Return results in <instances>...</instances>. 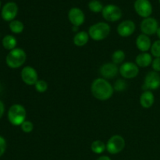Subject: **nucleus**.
I'll use <instances>...</instances> for the list:
<instances>
[{"mask_svg": "<svg viewBox=\"0 0 160 160\" xmlns=\"http://www.w3.org/2000/svg\"><path fill=\"white\" fill-rule=\"evenodd\" d=\"M20 126H21L22 131L25 133L31 132L33 129H34V125H33V123L31 121H26L25 120Z\"/></svg>", "mask_w": 160, "mask_h": 160, "instance_id": "27", "label": "nucleus"}, {"mask_svg": "<svg viewBox=\"0 0 160 160\" xmlns=\"http://www.w3.org/2000/svg\"><path fill=\"white\" fill-rule=\"evenodd\" d=\"M151 52L152 56L156 58H160V40L156 41L151 47Z\"/></svg>", "mask_w": 160, "mask_h": 160, "instance_id": "26", "label": "nucleus"}, {"mask_svg": "<svg viewBox=\"0 0 160 160\" xmlns=\"http://www.w3.org/2000/svg\"><path fill=\"white\" fill-rule=\"evenodd\" d=\"M152 68L156 72L160 71V58H156L152 61Z\"/></svg>", "mask_w": 160, "mask_h": 160, "instance_id": "30", "label": "nucleus"}, {"mask_svg": "<svg viewBox=\"0 0 160 160\" xmlns=\"http://www.w3.org/2000/svg\"><path fill=\"white\" fill-rule=\"evenodd\" d=\"M119 69L117 64L113 62H108L104 64L100 68V73L106 79H110L116 77L118 73Z\"/></svg>", "mask_w": 160, "mask_h": 160, "instance_id": "15", "label": "nucleus"}, {"mask_svg": "<svg viewBox=\"0 0 160 160\" xmlns=\"http://www.w3.org/2000/svg\"><path fill=\"white\" fill-rule=\"evenodd\" d=\"M35 89L40 93H43V92H46L47 89H48V84L45 81L39 80L35 84Z\"/></svg>", "mask_w": 160, "mask_h": 160, "instance_id": "25", "label": "nucleus"}, {"mask_svg": "<svg viewBox=\"0 0 160 160\" xmlns=\"http://www.w3.org/2000/svg\"><path fill=\"white\" fill-rule=\"evenodd\" d=\"M23 23L20 20H12L9 23V29L12 33L15 34H20L23 31Z\"/></svg>", "mask_w": 160, "mask_h": 160, "instance_id": "22", "label": "nucleus"}, {"mask_svg": "<svg viewBox=\"0 0 160 160\" xmlns=\"http://www.w3.org/2000/svg\"><path fill=\"white\" fill-rule=\"evenodd\" d=\"M136 45L140 51L147 52L152 47L151 40L146 34H140L136 40Z\"/></svg>", "mask_w": 160, "mask_h": 160, "instance_id": "16", "label": "nucleus"}, {"mask_svg": "<svg viewBox=\"0 0 160 160\" xmlns=\"http://www.w3.org/2000/svg\"><path fill=\"white\" fill-rule=\"evenodd\" d=\"M158 22L156 19L148 17L145 18L141 23V30L142 33L146 35H152L157 32Z\"/></svg>", "mask_w": 160, "mask_h": 160, "instance_id": "10", "label": "nucleus"}, {"mask_svg": "<svg viewBox=\"0 0 160 160\" xmlns=\"http://www.w3.org/2000/svg\"><path fill=\"white\" fill-rule=\"evenodd\" d=\"M0 6H1V2H0Z\"/></svg>", "mask_w": 160, "mask_h": 160, "instance_id": "35", "label": "nucleus"}, {"mask_svg": "<svg viewBox=\"0 0 160 160\" xmlns=\"http://www.w3.org/2000/svg\"><path fill=\"white\" fill-rule=\"evenodd\" d=\"M68 18L73 26L79 27L84 23L85 17L81 9L78 8H72L68 13Z\"/></svg>", "mask_w": 160, "mask_h": 160, "instance_id": "13", "label": "nucleus"}, {"mask_svg": "<svg viewBox=\"0 0 160 160\" xmlns=\"http://www.w3.org/2000/svg\"><path fill=\"white\" fill-rule=\"evenodd\" d=\"M88 7L92 12H99L102 11L103 6L99 1L98 0H92L90 2L88 3Z\"/></svg>", "mask_w": 160, "mask_h": 160, "instance_id": "24", "label": "nucleus"}, {"mask_svg": "<svg viewBox=\"0 0 160 160\" xmlns=\"http://www.w3.org/2000/svg\"><path fill=\"white\" fill-rule=\"evenodd\" d=\"M26 52L22 48H17L11 50L6 59L8 67L12 69H17L21 67L26 61Z\"/></svg>", "mask_w": 160, "mask_h": 160, "instance_id": "2", "label": "nucleus"}, {"mask_svg": "<svg viewBox=\"0 0 160 160\" xmlns=\"http://www.w3.org/2000/svg\"><path fill=\"white\" fill-rule=\"evenodd\" d=\"M160 87V75L157 72L151 71L146 75L142 89L145 91L156 90Z\"/></svg>", "mask_w": 160, "mask_h": 160, "instance_id": "7", "label": "nucleus"}, {"mask_svg": "<svg viewBox=\"0 0 160 160\" xmlns=\"http://www.w3.org/2000/svg\"><path fill=\"white\" fill-rule=\"evenodd\" d=\"M2 45L6 49L12 50L16 48L17 45V39L12 35H6L2 39Z\"/></svg>", "mask_w": 160, "mask_h": 160, "instance_id": "20", "label": "nucleus"}, {"mask_svg": "<svg viewBox=\"0 0 160 160\" xmlns=\"http://www.w3.org/2000/svg\"><path fill=\"white\" fill-rule=\"evenodd\" d=\"M26 110L24 107L20 104L12 105L8 112V119L14 126L21 125L25 121Z\"/></svg>", "mask_w": 160, "mask_h": 160, "instance_id": "4", "label": "nucleus"}, {"mask_svg": "<svg viewBox=\"0 0 160 160\" xmlns=\"http://www.w3.org/2000/svg\"><path fill=\"white\" fill-rule=\"evenodd\" d=\"M136 64L138 67H147L152 62V56L148 53H142L136 57Z\"/></svg>", "mask_w": 160, "mask_h": 160, "instance_id": "18", "label": "nucleus"}, {"mask_svg": "<svg viewBox=\"0 0 160 160\" xmlns=\"http://www.w3.org/2000/svg\"><path fill=\"white\" fill-rule=\"evenodd\" d=\"M126 88H127V83L125 82L123 80H118V81L115 83V85H114V88H115V90L119 91V92H122V91L124 90Z\"/></svg>", "mask_w": 160, "mask_h": 160, "instance_id": "28", "label": "nucleus"}, {"mask_svg": "<svg viewBox=\"0 0 160 160\" xmlns=\"http://www.w3.org/2000/svg\"><path fill=\"white\" fill-rule=\"evenodd\" d=\"M134 9L140 17L148 18L152 12V6L148 0H136Z\"/></svg>", "mask_w": 160, "mask_h": 160, "instance_id": "8", "label": "nucleus"}, {"mask_svg": "<svg viewBox=\"0 0 160 160\" xmlns=\"http://www.w3.org/2000/svg\"><path fill=\"white\" fill-rule=\"evenodd\" d=\"M125 147V140L122 136L114 135L111 137L106 144V150L110 154H117Z\"/></svg>", "mask_w": 160, "mask_h": 160, "instance_id": "5", "label": "nucleus"}, {"mask_svg": "<svg viewBox=\"0 0 160 160\" xmlns=\"http://www.w3.org/2000/svg\"><path fill=\"white\" fill-rule=\"evenodd\" d=\"M91 90L93 96L101 101L109 99L113 94V88L104 78L95 80L92 84Z\"/></svg>", "mask_w": 160, "mask_h": 160, "instance_id": "1", "label": "nucleus"}, {"mask_svg": "<svg viewBox=\"0 0 160 160\" xmlns=\"http://www.w3.org/2000/svg\"><path fill=\"white\" fill-rule=\"evenodd\" d=\"M155 101V97L154 95L152 94V92H150V91H145L144 93H142V95H141L140 98V103L142 105V107L144 108H150L152 106V105L154 104Z\"/></svg>", "mask_w": 160, "mask_h": 160, "instance_id": "17", "label": "nucleus"}, {"mask_svg": "<svg viewBox=\"0 0 160 160\" xmlns=\"http://www.w3.org/2000/svg\"><path fill=\"white\" fill-rule=\"evenodd\" d=\"M91 148L93 152L96 153V154H101L106 150V145L102 141L97 140L93 142V143L91 145Z\"/></svg>", "mask_w": 160, "mask_h": 160, "instance_id": "21", "label": "nucleus"}, {"mask_svg": "<svg viewBox=\"0 0 160 160\" xmlns=\"http://www.w3.org/2000/svg\"><path fill=\"white\" fill-rule=\"evenodd\" d=\"M78 27L73 26V31H77V30H78Z\"/></svg>", "mask_w": 160, "mask_h": 160, "instance_id": "34", "label": "nucleus"}, {"mask_svg": "<svg viewBox=\"0 0 160 160\" xmlns=\"http://www.w3.org/2000/svg\"><path fill=\"white\" fill-rule=\"evenodd\" d=\"M21 78L28 85H35L38 80L37 71L31 67H25L21 71Z\"/></svg>", "mask_w": 160, "mask_h": 160, "instance_id": "12", "label": "nucleus"}, {"mask_svg": "<svg viewBox=\"0 0 160 160\" xmlns=\"http://www.w3.org/2000/svg\"><path fill=\"white\" fill-rule=\"evenodd\" d=\"M159 3H160V0H159Z\"/></svg>", "mask_w": 160, "mask_h": 160, "instance_id": "36", "label": "nucleus"}, {"mask_svg": "<svg viewBox=\"0 0 160 160\" xmlns=\"http://www.w3.org/2000/svg\"><path fill=\"white\" fill-rule=\"evenodd\" d=\"M102 12L103 18L109 22L117 21L122 17L121 9L115 5H107L103 8Z\"/></svg>", "mask_w": 160, "mask_h": 160, "instance_id": "6", "label": "nucleus"}, {"mask_svg": "<svg viewBox=\"0 0 160 160\" xmlns=\"http://www.w3.org/2000/svg\"><path fill=\"white\" fill-rule=\"evenodd\" d=\"M18 12V6L15 2H7L2 9V17L6 21H12Z\"/></svg>", "mask_w": 160, "mask_h": 160, "instance_id": "11", "label": "nucleus"}, {"mask_svg": "<svg viewBox=\"0 0 160 160\" xmlns=\"http://www.w3.org/2000/svg\"><path fill=\"white\" fill-rule=\"evenodd\" d=\"M125 59V53L122 50H117L113 52L112 56V60L113 63L120 64L123 62Z\"/></svg>", "mask_w": 160, "mask_h": 160, "instance_id": "23", "label": "nucleus"}, {"mask_svg": "<svg viewBox=\"0 0 160 160\" xmlns=\"http://www.w3.org/2000/svg\"><path fill=\"white\" fill-rule=\"evenodd\" d=\"M97 160H111V159L109 157H108V156H101V157H99L98 159H97Z\"/></svg>", "mask_w": 160, "mask_h": 160, "instance_id": "32", "label": "nucleus"}, {"mask_svg": "<svg viewBox=\"0 0 160 160\" xmlns=\"http://www.w3.org/2000/svg\"><path fill=\"white\" fill-rule=\"evenodd\" d=\"M120 73L123 78L127 79H131L138 76L139 73V69L137 64L134 62H128L122 64L119 69Z\"/></svg>", "mask_w": 160, "mask_h": 160, "instance_id": "9", "label": "nucleus"}, {"mask_svg": "<svg viewBox=\"0 0 160 160\" xmlns=\"http://www.w3.org/2000/svg\"><path fill=\"white\" fill-rule=\"evenodd\" d=\"M6 149V142L4 138L0 135V156L4 154Z\"/></svg>", "mask_w": 160, "mask_h": 160, "instance_id": "29", "label": "nucleus"}, {"mask_svg": "<svg viewBox=\"0 0 160 160\" xmlns=\"http://www.w3.org/2000/svg\"><path fill=\"white\" fill-rule=\"evenodd\" d=\"M156 34H157V36H158V37H159V38L160 39V28H158L157 32H156Z\"/></svg>", "mask_w": 160, "mask_h": 160, "instance_id": "33", "label": "nucleus"}, {"mask_svg": "<svg viewBox=\"0 0 160 160\" xmlns=\"http://www.w3.org/2000/svg\"><path fill=\"white\" fill-rule=\"evenodd\" d=\"M4 111H5L4 104L2 103V102L0 101V118L2 117L3 113H4Z\"/></svg>", "mask_w": 160, "mask_h": 160, "instance_id": "31", "label": "nucleus"}, {"mask_svg": "<svg viewBox=\"0 0 160 160\" xmlns=\"http://www.w3.org/2000/svg\"><path fill=\"white\" fill-rule=\"evenodd\" d=\"M89 39V34L85 31L78 32L73 38V43L77 46H84L88 43Z\"/></svg>", "mask_w": 160, "mask_h": 160, "instance_id": "19", "label": "nucleus"}, {"mask_svg": "<svg viewBox=\"0 0 160 160\" xmlns=\"http://www.w3.org/2000/svg\"><path fill=\"white\" fill-rule=\"evenodd\" d=\"M110 33V27L108 23L100 22L90 27L88 30L89 37L95 41H102L107 38Z\"/></svg>", "mask_w": 160, "mask_h": 160, "instance_id": "3", "label": "nucleus"}, {"mask_svg": "<svg viewBox=\"0 0 160 160\" xmlns=\"http://www.w3.org/2000/svg\"><path fill=\"white\" fill-rule=\"evenodd\" d=\"M135 23L132 20H124L117 28V32L121 37H129L135 31Z\"/></svg>", "mask_w": 160, "mask_h": 160, "instance_id": "14", "label": "nucleus"}]
</instances>
